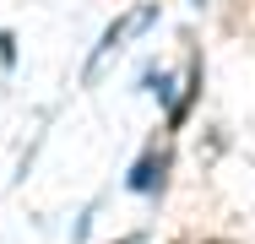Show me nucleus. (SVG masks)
Returning <instances> with one entry per match:
<instances>
[{"label": "nucleus", "mask_w": 255, "mask_h": 244, "mask_svg": "<svg viewBox=\"0 0 255 244\" xmlns=\"http://www.w3.org/2000/svg\"><path fill=\"white\" fill-rule=\"evenodd\" d=\"M163 185H168V152L147 146V152L130 163V174H125V190H130V195H163Z\"/></svg>", "instance_id": "1"}, {"label": "nucleus", "mask_w": 255, "mask_h": 244, "mask_svg": "<svg viewBox=\"0 0 255 244\" xmlns=\"http://www.w3.org/2000/svg\"><path fill=\"white\" fill-rule=\"evenodd\" d=\"M201 82H206V71H201V54L190 60V82H185V93L168 103V130H185V120L196 114V103H201Z\"/></svg>", "instance_id": "2"}, {"label": "nucleus", "mask_w": 255, "mask_h": 244, "mask_svg": "<svg viewBox=\"0 0 255 244\" xmlns=\"http://www.w3.org/2000/svg\"><path fill=\"white\" fill-rule=\"evenodd\" d=\"M125 33H130V16H114V22L103 27V38L93 44V54H87V71H82V82H93V76H98V65H103V60H109L120 44H125Z\"/></svg>", "instance_id": "3"}, {"label": "nucleus", "mask_w": 255, "mask_h": 244, "mask_svg": "<svg viewBox=\"0 0 255 244\" xmlns=\"http://www.w3.org/2000/svg\"><path fill=\"white\" fill-rule=\"evenodd\" d=\"M141 87H147V93L157 98V103H163V109H168V103H174V76H168V71H147V76H141Z\"/></svg>", "instance_id": "4"}, {"label": "nucleus", "mask_w": 255, "mask_h": 244, "mask_svg": "<svg viewBox=\"0 0 255 244\" xmlns=\"http://www.w3.org/2000/svg\"><path fill=\"white\" fill-rule=\"evenodd\" d=\"M0 71H16V33L0 27Z\"/></svg>", "instance_id": "5"}, {"label": "nucleus", "mask_w": 255, "mask_h": 244, "mask_svg": "<svg viewBox=\"0 0 255 244\" xmlns=\"http://www.w3.org/2000/svg\"><path fill=\"white\" fill-rule=\"evenodd\" d=\"M120 244H141V234H125V239H120Z\"/></svg>", "instance_id": "6"}, {"label": "nucleus", "mask_w": 255, "mask_h": 244, "mask_svg": "<svg viewBox=\"0 0 255 244\" xmlns=\"http://www.w3.org/2000/svg\"><path fill=\"white\" fill-rule=\"evenodd\" d=\"M190 5H201V0H190Z\"/></svg>", "instance_id": "7"}]
</instances>
